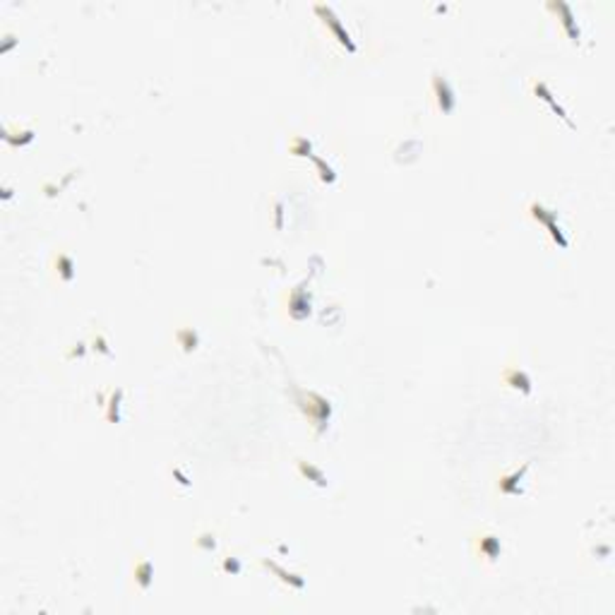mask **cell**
Segmentation results:
<instances>
[{
	"instance_id": "cell-1",
	"label": "cell",
	"mask_w": 615,
	"mask_h": 615,
	"mask_svg": "<svg viewBox=\"0 0 615 615\" xmlns=\"http://www.w3.org/2000/svg\"><path fill=\"white\" fill-rule=\"evenodd\" d=\"M435 92L440 96V108L445 111V113H449L452 108H455V94H452V89H449V85H447L442 77H435Z\"/></svg>"
},
{
	"instance_id": "cell-2",
	"label": "cell",
	"mask_w": 615,
	"mask_h": 615,
	"mask_svg": "<svg viewBox=\"0 0 615 615\" xmlns=\"http://www.w3.org/2000/svg\"><path fill=\"white\" fill-rule=\"evenodd\" d=\"M149 572H152V567H149V565H142V567L137 569V575H140V582H142V587H147V584H149Z\"/></svg>"
}]
</instances>
